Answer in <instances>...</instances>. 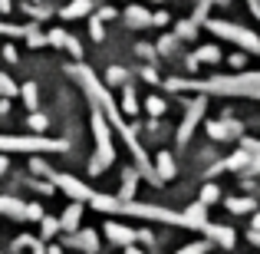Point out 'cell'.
I'll return each mask as SVG.
<instances>
[{"label":"cell","mask_w":260,"mask_h":254,"mask_svg":"<svg viewBox=\"0 0 260 254\" xmlns=\"http://www.w3.org/2000/svg\"><path fill=\"white\" fill-rule=\"evenodd\" d=\"M208 26L217 33V37H228L231 43L244 46V50H250V53H260V37H257V33L244 30V26H234V23H224V20H211Z\"/></svg>","instance_id":"obj_1"},{"label":"cell","mask_w":260,"mask_h":254,"mask_svg":"<svg viewBox=\"0 0 260 254\" xmlns=\"http://www.w3.org/2000/svg\"><path fill=\"white\" fill-rule=\"evenodd\" d=\"M201 112H204V99H194V102H191V109H188V116H184V122H181V129H178V142H181V146L191 139V129L198 126Z\"/></svg>","instance_id":"obj_2"},{"label":"cell","mask_w":260,"mask_h":254,"mask_svg":"<svg viewBox=\"0 0 260 254\" xmlns=\"http://www.w3.org/2000/svg\"><path fill=\"white\" fill-rule=\"evenodd\" d=\"M208 132H211V139H231V135L241 132V126L237 122H211Z\"/></svg>","instance_id":"obj_3"},{"label":"cell","mask_w":260,"mask_h":254,"mask_svg":"<svg viewBox=\"0 0 260 254\" xmlns=\"http://www.w3.org/2000/svg\"><path fill=\"white\" fill-rule=\"evenodd\" d=\"M228 208L234 211V215H247V211H254V198H228Z\"/></svg>","instance_id":"obj_4"},{"label":"cell","mask_w":260,"mask_h":254,"mask_svg":"<svg viewBox=\"0 0 260 254\" xmlns=\"http://www.w3.org/2000/svg\"><path fill=\"white\" fill-rule=\"evenodd\" d=\"M125 20H128L132 26H145V23H152V17H148L142 7H128V10H125Z\"/></svg>","instance_id":"obj_5"},{"label":"cell","mask_w":260,"mask_h":254,"mask_svg":"<svg viewBox=\"0 0 260 254\" xmlns=\"http://www.w3.org/2000/svg\"><path fill=\"white\" fill-rule=\"evenodd\" d=\"M158 175H161V178H172V175H175V159H172L168 152L158 155Z\"/></svg>","instance_id":"obj_6"},{"label":"cell","mask_w":260,"mask_h":254,"mask_svg":"<svg viewBox=\"0 0 260 254\" xmlns=\"http://www.w3.org/2000/svg\"><path fill=\"white\" fill-rule=\"evenodd\" d=\"M194 60H201V63H217V60H221V50H217V46H201Z\"/></svg>","instance_id":"obj_7"},{"label":"cell","mask_w":260,"mask_h":254,"mask_svg":"<svg viewBox=\"0 0 260 254\" xmlns=\"http://www.w3.org/2000/svg\"><path fill=\"white\" fill-rule=\"evenodd\" d=\"M217 185H204V191H201V205H211V202H217Z\"/></svg>","instance_id":"obj_8"},{"label":"cell","mask_w":260,"mask_h":254,"mask_svg":"<svg viewBox=\"0 0 260 254\" xmlns=\"http://www.w3.org/2000/svg\"><path fill=\"white\" fill-rule=\"evenodd\" d=\"M89 7H92V4H89V0H76V4H73V7H66V17H79V13H86Z\"/></svg>","instance_id":"obj_9"},{"label":"cell","mask_w":260,"mask_h":254,"mask_svg":"<svg viewBox=\"0 0 260 254\" xmlns=\"http://www.w3.org/2000/svg\"><path fill=\"white\" fill-rule=\"evenodd\" d=\"M208 251V241H198V244H188V248H181L178 254H204Z\"/></svg>","instance_id":"obj_10"},{"label":"cell","mask_w":260,"mask_h":254,"mask_svg":"<svg viewBox=\"0 0 260 254\" xmlns=\"http://www.w3.org/2000/svg\"><path fill=\"white\" fill-rule=\"evenodd\" d=\"M148 112H152V116H161V112H165V102L152 96V99H148Z\"/></svg>","instance_id":"obj_11"},{"label":"cell","mask_w":260,"mask_h":254,"mask_svg":"<svg viewBox=\"0 0 260 254\" xmlns=\"http://www.w3.org/2000/svg\"><path fill=\"white\" fill-rule=\"evenodd\" d=\"M247 238H250V244H260V228H250Z\"/></svg>","instance_id":"obj_12"},{"label":"cell","mask_w":260,"mask_h":254,"mask_svg":"<svg viewBox=\"0 0 260 254\" xmlns=\"http://www.w3.org/2000/svg\"><path fill=\"white\" fill-rule=\"evenodd\" d=\"M7 7H10V4H7V0H0V10H7Z\"/></svg>","instance_id":"obj_13"},{"label":"cell","mask_w":260,"mask_h":254,"mask_svg":"<svg viewBox=\"0 0 260 254\" xmlns=\"http://www.w3.org/2000/svg\"><path fill=\"white\" fill-rule=\"evenodd\" d=\"M254 228H260V215H257V218H254Z\"/></svg>","instance_id":"obj_14"}]
</instances>
